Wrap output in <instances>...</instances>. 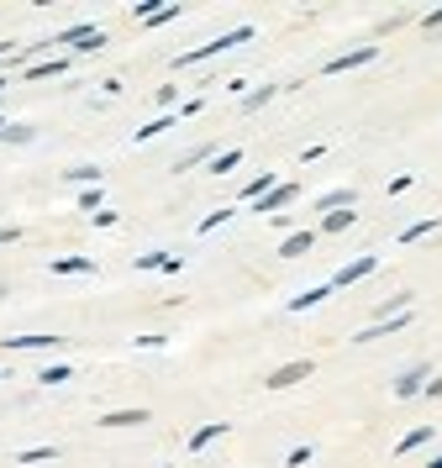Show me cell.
<instances>
[{
  "mask_svg": "<svg viewBox=\"0 0 442 468\" xmlns=\"http://www.w3.org/2000/svg\"><path fill=\"white\" fill-rule=\"evenodd\" d=\"M374 53H379V47H353V53H342V58L326 63V74H342V69H358V63H374Z\"/></svg>",
  "mask_w": 442,
  "mask_h": 468,
  "instance_id": "obj_4",
  "label": "cell"
},
{
  "mask_svg": "<svg viewBox=\"0 0 442 468\" xmlns=\"http://www.w3.org/2000/svg\"><path fill=\"white\" fill-rule=\"evenodd\" d=\"M290 200H295V184H274L264 200H253V211H258V216H269V211H280V205H290Z\"/></svg>",
  "mask_w": 442,
  "mask_h": 468,
  "instance_id": "obj_3",
  "label": "cell"
},
{
  "mask_svg": "<svg viewBox=\"0 0 442 468\" xmlns=\"http://www.w3.org/2000/svg\"><path fill=\"white\" fill-rule=\"evenodd\" d=\"M326 295H332V284H322V290H306V295H295V300H290V310H311V306H322Z\"/></svg>",
  "mask_w": 442,
  "mask_h": 468,
  "instance_id": "obj_8",
  "label": "cell"
},
{
  "mask_svg": "<svg viewBox=\"0 0 442 468\" xmlns=\"http://www.w3.org/2000/svg\"><path fill=\"white\" fill-rule=\"evenodd\" d=\"M364 274H374V258H368V253H364V258H353V264L342 268V274L332 279V284H353V279H364Z\"/></svg>",
  "mask_w": 442,
  "mask_h": 468,
  "instance_id": "obj_5",
  "label": "cell"
},
{
  "mask_svg": "<svg viewBox=\"0 0 442 468\" xmlns=\"http://www.w3.org/2000/svg\"><path fill=\"white\" fill-rule=\"evenodd\" d=\"M237 158H242L237 147H232V153H221V158H211V174H232V169H237Z\"/></svg>",
  "mask_w": 442,
  "mask_h": 468,
  "instance_id": "obj_17",
  "label": "cell"
},
{
  "mask_svg": "<svg viewBox=\"0 0 442 468\" xmlns=\"http://www.w3.org/2000/svg\"><path fill=\"white\" fill-rule=\"evenodd\" d=\"M421 27H442V6H437L432 16H427V21H421Z\"/></svg>",
  "mask_w": 442,
  "mask_h": 468,
  "instance_id": "obj_19",
  "label": "cell"
},
{
  "mask_svg": "<svg viewBox=\"0 0 442 468\" xmlns=\"http://www.w3.org/2000/svg\"><path fill=\"white\" fill-rule=\"evenodd\" d=\"M353 205H348V211H326V221H322V232H348V226H353Z\"/></svg>",
  "mask_w": 442,
  "mask_h": 468,
  "instance_id": "obj_6",
  "label": "cell"
},
{
  "mask_svg": "<svg viewBox=\"0 0 442 468\" xmlns=\"http://www.w3.org/2000/svg\"><path fill=\"white\" fill-rule=\"evenodd\" d=\"M311 242H316V237H311V232H295L290 242H284V248H280V258H300V253H306Z\"/></svg>",
  "mask_w": 442,
  "mask_h": 468,
  "instance_id": "obj_11",
  "label": "cell"
},
{
  "mask_svg": "<svg viewBox=\"0 0 442 468\" xmlns=\"http://www.w3.org/2000/svg\"><path fill=\"white\" fill-rule=\"evenodd\" d=\"M306 374H311L306 358H300V363H284V368H274V374H269V390H290V384H300Z\"/></svg>",
  "mask_w": 442,
  "mask_h": 468,
  "instance_id": "obj_2",
  "label": "cell"
},
{
  "mask_svg": "<svg viewBox=\"0 0 442 468\" xmlns=\"http://www.w3.org/2000/svg\"><path fill=\"white\" fill-rule=\"evenodd\" d=\"M248 37H253V27H237V32H227V37H216V43L195 47V53H179V69H185V63H200V58H211V53H227V47L248 43Z\"/></svg>",
  "mask_w": 442,
  "mask_h": 468,
  "instance_id": "obj_1",
  "label": "cell"
},
{
  "mask_svg": "<svg viewBox=\"0 0 442 468\" xmlns=\"http://www.w3.org/2000/svg\"><path fill=\"white\" fill-rule=\"evenodd\" d=\"M147 421V410H111L101 426H143Z\"/></svg>",
  "mask_w": 442,
  "mask_h": 468,
  "instance_id": "obj_7",
  "label": "cell"
},
{
  "mask_svg": "<svg viewBox=\"0 0 442 468\" xmlns=\"http://www.w3.org/2000/svg\"><path fill=\"white\" fill-rule=\"evenodd\" d=\"M137 264H143V268H169V274H174L179 258H169V253H147V258H137Z\"/></svg>",
  "mask_w": 442,
  "mask_h": 468,
  "instance_id": "obj_15",
  "label": "cell"
},
{
  "mask_svg": "<svg viewBox=\"0 0 442 468\" xmlns=\"http://www.w3.org/2000/svg\"><path fill=\"white\" fill-rule=\"evenodd\" d=\"M432 226H437V216H427V221H416V226H406V232H400V242H416V237H427Z\"/></svg>",
  "mask_w": 442,
  "mask_h": 468,
  "instance_id": "obj_18",
  "label": "cell"
},
{
  "mask_svg": "<svg viewBox=\"0 0 442 468\" xmlns=\"http://www.w3.org/2000/svg\"><path fill=\"white\" fill-rule=\"evenodd\" d=\"M63 337H6V348H59Z\"/></svg>",
  "mask_w": 442,
  "mask_h": 468,
  "instance_id": "obj_10",
  "label": "cell"
},
{
  "mask_svg": "<svg viewBox=\"0 0 442 468\" xmlns=\"http://www.w3.org/2000/svg\"><path fill=\"white\" fill-rule=\"evenodd\" d=\"M421 390H427V395H442V374H437L432 384H421Z\"/></svg>",
  "mask_w": 442,
  "mask_h": 468,
  "instance_id": "obj_20",
  "label": "cell"
},
{
  "mask_svg": "<svg viewBox=\"0 0 442 468\" xmlns=\"http://www.w3.org/2000/svg\"><path fill=\"white\" fill-rule=\"evenodd\" d=\"M90 258H59V264H53V274H90Z\"/></svg>",
  "mask_w": 442,
  "mask_h": 468,
  "instance_id": "obj_14",
  "label": "cell"
},
{
  "mask_svg": "<svg viewBox=\"0 0 442 468\" xmlns=\"http://www.w3.org/2000/svg\"><path fill=\"white\" fill-rule=\"evenodd\" d=\"M421 442H432V426H416V432H406L395 453H411V447H421Z\"/></svg>",
  "mask_w": 442,
  "mask_h": 468,
  "instance_id": "obj_13",
  "label": "cell"
},
{
  "mask_svg": "<svg viewBox=\"0 0 442 468\" xmlns=\"http://www.w3.org/2000/svg\"><path fill=\"white\" fill-rule=\"evenodd\" d=\"M427 468H442V458H432V463H427Z\"/></svg>",
  "mask_w": 442,
  "mask_h": 468,
  "instance_id": "obj_21",
  "label": "cell"
},
{
  "mask_svg": "<svg viewBox=\"0 0 442 468\" xmlns=\"http://www.w3.org/2000/svg\"><path fill=\"white\" fill-rule=\"evenodd\" d=\"M427 384V368H411V374H400V384H395V395H416Z\"/></svg>",
  "mask_w": 442,
  "mask_h": 468,
  "instance_id": "obj_9",
  "label": "cell"
},
{
  "mask_svg": "<svg viewBox=\"0 0 442 468\" xmlns=\"http://www.w3.org/2000/svg\"><path fill=\"white\" fill-rule=\"evenodd\" d=\"M63 69H69V58H48V63H32V79H53V74H63Z\"/></svg>",
  "mask_w": 442,
  "mask_h": 468,
  "instance_id": "obj_12",
  "label": "cell"
},
{
  "mask_svg": "<svg viewBox=\"0 0 442 468\" xmlns=\"http://www.w3.org/2000/svg\"><path fill=\"white\" fill-rule=\"evenodd\" d=\"M221 432H227V426H221V421H216V426H200V432H195V437H190V447H195V453H200V447H206V442H216Z\"/></svg>",
  "mask_w": 442,
  "mask_h": 468,
  "instance_id": "obj_16",
  "label": "cell"
},
{
  "mask_svg": "<svg viewBox=\"0 0 442 468\" xmlns=\"http://www.w3.org/2000/svg\"><path fill=\"white\" fill-rule=\"evenodd\" d=\"M0 89H6V85H0Z\"/></svg>",
  "mask_w": 442,
  "mask_h": 468,
  "instance_id": "obj_22",
  "label": "cell"
}]
</instances>
